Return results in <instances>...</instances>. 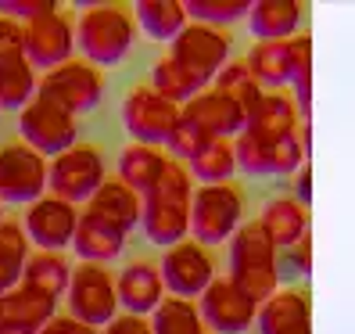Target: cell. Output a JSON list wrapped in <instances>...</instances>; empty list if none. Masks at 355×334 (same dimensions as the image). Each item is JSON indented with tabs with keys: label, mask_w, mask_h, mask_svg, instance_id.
Returning <instances> with one entry per match:
<instances>
[{
	"label": "cell",
	"mask_w": 355,
	"mask_h": 334,
	"mask_svg": "<svg viewBox=\"0 0 355 334\" xmlns=\"http://www.w3.org/2000/svg\"><path fill=\"white\" fill-rule=\"evenodd\" d=\"M191 201H194V191H191V173L180 158L169 162L165 176L155 183L151 194H144V231L155 244H165L173 248L180 241H187L191 234Z\"/></svg>",
	"instance_id": "obj_1"
},
{
	"label": "cell",
	"mask_w": 355,
	"mask_h": 334,
	"mask_svg": "<svg viewBox=\"0 0 355 334\" xmlns=\"http://www.w3.org/2000/svg\"><path fill=\"white\" fill-rule=\"evenodd\" d=\"M230 281L259 306L277 295V244L259 219L244 223L230 241Z\"/></svg>",
	"instance_id": "obj_2"
},
{
	"label": "cell",
	"mask_w": 355,
	"mask_h": 334,
	"mask_svg": "<svg viewBox=\"0 0 355 334\" xmlns=\"http://www.w3.org/2000/svg\"><path fill=\"white\" fill-rule=\"evenodd\" d=\"M133 40H137L133 11L122 4H94L76 22V47H79L83 61H90L97 69L119 65L130 54Z\"/></svg>",
	"instance_id": "obj_3"
},
{
	"label": "cell",
	"mask_w": 355,
	"mask_h": 334,
	"mask_svg": "<svg viewBox=\"0 0 355 334\" xmlns=\"http://www.w3.org/2000/svg\"><path fill=\"white\" fill-rule=\"evenodd\" d=\"M244 216V194L237 183H205L191 201V237L198 244H223L234 241Z\"/></svg>",
	"instance_id": "obj_4"
},
{
	"label": "cell",
	"mask_w": 355,
	"mask_h": 334,
	"mask_svg": "<svg viewBox=\"0 0 355 334\" xmlns=\"http://www.w3.org/2000/svg\"><path fill=\"white\" fill-rule=\"evenodd\" d=\"M36 97H44L58 108H65L72 115H83V112H94L97 104L104 101V76L97 72V65L90 61H65L51 72L40 76V90Z\"/></svg>",
	"instance_id": "obj_5"
},
{
	"label": "cell",
	"mask_w": 355,
	"mask_h": 334,
	"mask_svg": "<svg viewBox=\"0 0 355 334\" xmlns=\"http://www.w3.org/2000/svg\"><path fill=\"white\" fill-rule=\"evenodd\" d=\"M119 281L104 262H79L69 284V312L90 327H108L119 309Z\"/></svg>",
	"instance_id": "obj_6"
},
{
	"label": "cell",
	"mask_w": 355,
	"mask_h": 334,
	"mask_svg": "<svg viewBox=\"0 0 355 334\" xmlns=\"http://www.w3.org/2000/svg\"><path fill=\"white\" fill-rule=\"evenodd\" d=\"M51 165L26 140L0 148V205H36L47 194Z\"/></svg>",
	"instance_id": "obj_7"
},
{
	"label": "cell",
	"mask_w": 355,
	"mask_h": 334,
	"mask_svg": "<svg viewBox=\"0 0 355 334\" xmlns=\"http://www.w3.org/2000/svg\"><path fill=\"white\" fill-rule=\"evenodd\" d=\"M183 119V104L162 97L155 87H137L130 90L126 104H122V122L133 137V144H148V148H158V144H169L173 130Z\"/></svg>",
	"instance_id": "obj_8"
},
{
	"label": "cell",
	"mask_w": 355,
	"mask_h": 334,
	"mask_svg": "<svg viewBox=\"0 0 355 334\" xmlns=\"http://www.w3.org/2000/svg\"><path fill=\"white\" fill-rule=\"evenodd\" d=\"M104 158L97 148L90 144H76L72 151L51 158V176H47V191L61 201H72V205H83L104 187Z\"/></svg>",
	"instance_id": "obj_9"
},
{
	"label": "cell",
	"mask_w": 355,
	"mask_h": 334,
	"mask_svg": "<svg viewBox=\"0 0 355 334\" xmlns=\"http://www.w3.org/2000/svg\"><path fill=\"white\" fill-rule=\"evenodd\" d=\"M169 58L176 61L183 72H191L201 87H208V83H216L219 72L230 65V36L219 33L216 26L191 22L173 40Z\"/></svg>",
	"instance_id": "obj_10"
},
{
	"label": "cell",
	"mask_w": 355,
	"mask_h": 334,
	"mask_svg": "<svg viewBox=\"0 0 355 334\" xmlns=\"http://www.w3.org/2000/svg\"><path fill=\"white\" fill-rule=\"evenodd\" d=\"M18 133H22V140L33 151H40L44 158H58L76 148V115L36 97L33 104H26L18 112Z\"/></svg>",
	"instance_id": "obj_11"
},
{
	"label": "cell",
	"mask_w": 355,
	"mask_h": 334,
	"mask_svg": "<svg viewBox=\"0 0 355 334\" xmlns=\"http://www.w3.org/2000/svg\"><path fill=\"white\" fill-rule=\"evenodd\" d=\"M234 144H237V169L252 173V176L298 173L302 162L309 158V151H305V144H302L298 133H287L280 140H259V137H252V133L244 130Z\"/></svg>",
	"instance_id": "obj_12"
},
{
	"label": "cell",
	"mask_w": 355,
	"mask_h": 334,
	"mask_svg": "<svg viewBox=\"0 0 355 334\" xmlns=\"http://www.w3.org/2000/svg\"><path fill=\"white\" fill-rule=\"evenodd\" d=\"M162 281L176 299H201L208 284L216 281V262L212 252L198 241H180L173 248H165L162 256Z\"/></svg>",
	"instance_id": "obj_13"
},
{
	"label": "cell",
	"mask_w": 355,
	"mask_h": 334,
	"mask_svg": "<svg viewBox=\"0 0 355 334\" xmlns=\"http://www.w3.org/2000/svg\"><path fill=\"white\" fill-rule=\"evenodd\" d=\"M259 302L248 299L244 291L230 281V277H216L212 284H208V291L201 295L198 302V312L208 331L216 334H241L248 331L255 320H259Z\"/></svg>",
	"instance_id": "obj_14"
},
{
	"label": "cell",
	"mask_w": 355,
	"mask_h": 334,
	"mask_svg": "<svg viewBox=\"0 0 355 334\" xmlns=\"http://www.w3.org/2000/svg\"><path fill=\"white\" fill-rule=\"evenodd\" d=\"M72 51H76V26L69 15L51 11L44 18L26 22V58L33 61L36 72L65 65V61H72Z\"/></svg>",
	"instance_id": "obj_15"
},
{
	"label": "cell",
	"mask_w": 355,
	"mask_h": 334,
	"mask_svg": "<svg viewBox=\"0 0 355 334\" xmlns=\"http://www.w3.org/2000/svg\"><path fill=\"white\" fill-rule=\"evenodd\" d=\"M79 216L72 201H61L54 194H44L36 205H29L26 212V234L33 244H40V252H61L76 241L79 231Z\"/></svg>",
	"instance_id": "obj_16"
},
{
	"label": "cell",
	"mask_w": 355,
	"mask_h": 334,
	"mask_svg": "<svg viewBox=\"0 0 355 334\" xmlns=\"http://www.w3.org/2000/svg\"><path fill=\"white\" fill-rule=\"evenodd\" d=\"M183 119H191L208 137H241L248 126L244 108L230 94H219L216 87L201 90L191 104H183Z\"/></svg>",
	"instance_id": "obj_17"
},
{
	"label": "cell",
	"mask_w": 355,
	"mask_h": 334,
	"mask_svg": "<svg viewBox=\"0 0 355 334\" xmlns=\"http://www.w3.org/2000/svg\"><path fill=\"white\" fill-rule=\"evenodd\" d=\"M54 317H58V299L44 295V291H33L26 284H18L15 291L0 295V327L40 334Z\"/></svg>",
	"instance_id": "obj_18"
},
{
	"label": "cell",
	"mask_w": 355,
	"mask_h": 334,
	"mask_svg": "<svg viewBox=\"0 0 355 334\" xmlns=\"http://www.w3.org/2000/svg\"><path fill=\"white\" fill-rule=\"evenodd\" d=\"M262 334H312V302L305 291H277L259 309Z\"/></svg>",
	"instance_id": "obj_19"
},
{
	"label": "cell",
	"mask_w": 355,
	"mask_h": 334,
	"mask_svg": "<svg viewBox=\"0 0 355 334\" xmlns=\"http://www.w3.org/2000/svg\"><path fill=\"white\" fill-rule=\"evenodd\" d=\"M115 281H119V302L126 306V312H133V317L155 312L165 302L162 299V287H165L162 266H155V262H130Z\"/></svg>",
	"instance_id": "obj_20"
},
{
	"label": "cell",
	"mask_w": 355,
	"mask_h": 334,
	"mask_svg": "<svg viewBox=\"0 0 355 334\" xmlns=\"http://www.w3.org/2000/svg\"><path fill=\"white\" fill-rule=\"evenodd\" d=\"M72 248H76V256H83V262H112L126 248V234L104 216H97L94 208H83Z\"/></svg>",
	"instance_id": "obj_21"
},
{
	"label": "cell",
	"mask_w": 355,
	"mask_h": 334,
	"mask_svg": "<svg viewBox=\"0 0 355 334\" xmlns=\"http://www.w3.org/2000/svg\"><path fill=\"white\" fill-rule=\"evenodd\" d=\"M298 119H302V112H298L295 97H287L280 90H266L262 104L255 108V115L248 119L244 130L259 140H280L287 133H298Z\"/></svg>",
	"instance_id": "obj_22"
},
{
	"label": "cell",
	"mask_w": 355,
	"mask_h": 334,
	"mask_svg": "<svg viewBox=\"0 0 355 334\" xmlns=\"http://www.w3.org/2000/svg\"><path fill=\"white\" fill-rule=\"evenodd\" d=\"M87 208H94L97 216L115 223L122 234H130L137 223H144V198L133 191V187L122 183V180H104V187L90 198Z\"/></svg>",
	"instance_id": "obj_23"
},
{
	"label": "cell",
	"mask_w": 355,
	"mask_h": 334,
	"mask_svg": "<svg viewBox=\"0 0 355 334\" xmlns=\"http://www.w3.org/2000/svg\"><path fill=\"white\" fill-rule=\"evenodd\" d=\"M302 4L298 0H259L252 4V15H248V26L252 33L262 40V44H280V40H291L302 22Z\"/></svg>",
	"instance_id": "obj_24"
},
{
	"label": "cell",
	"mask_w": 355,
	"mask_h": 334,
	"mask_svg": "<svg viewBox=\"0 0 355 334\" xmlns=\"http://www.w3.org/2000/svg\"><path fill=\"white\" fill-rule=\"evenodd\" d=\"M173 158H165L158 148H148V144H130L126 151L119 155V180L133 187V191L144 198L155 191V183L165 176Z\"/></svg>",
	"instance_id": "obj_25"
},
{
	"label": "cell",
	"mask_w": 355,
	"mask_h": 334,
	"mask_svg": "<svg viewBox=\"0 0 355 334\" xmlns=\"http://www.w3.org/2000/svg\"><path fill=\"white\" fill-rule=\"evenodd\" d=\"M259 223L266 226V234L273 237L277 248H287L309 234V216H305V205L295 198H277L262 208Z\"/></svg>",
	"instance_id": "obj_26"
},
{
	"label": "cell",
	"mask_w": 355,
	"mask_h": 334,
	"mask_svg": "<svg viewBox=\"0 0 355 334\" xmlns=\"http://www.w3.org/2000/svg\"><path fill=\"white\" fill-rule=\"evenodd\" d=\"M29 234L26 226H18L15 219L0 223V295H8L22 284L26 262H29Z\"/></svg>",
	"instance_id": "obj_27"
},
{
	"label": "cell",
	"mask_w": 355,
	"mask_h": 334,
	"mask_svg": "<svg viewBox=\"0 0 355 334\" xmlns=\"http://www.w3.org/2000/svg\"><path fill=\"white\" fill-rule=\"evenodd\" d=\"M133 15L144 26V33L158 44H173L187 29V4H180V0H140Z\"/></svg>",
	"instance_id": "obj_28"
},
{
	"label": "cell",
	"mask_w": 355,
	"mask_h": 334,
	"mask_svg": "<svg viewBox=\"0 0 355 334\" xmlns=\"http://www.w3.org/2000/svg\"><path fill=\"white\" fill-rule=\"evenodd\" d=\"M36 90H40V79L26 54L0 61V108L22 112L26 104L36 101Z\"/></svg>",
	"instance_id": "obj_29"
},
{
	"label": "cell",
	"mask_w": 355,
	"mask_h": 334,
	"mask_svg": "<svg viewBox=\"0 0 355 334\" xmlns=\"http://www.w3.org/2000/svg\"><path fill=\"white\" fill-rule=\"evenodd\" d=\"M22 284L33 287V291H44V295H51V299H61V295H69L72 266L65 262L61 252H33L29 262H26Z\"/></svg>",
	"instance_id": "obj_30"
},
{
	"label": "cell",
	"mask_w": 355,
	"mask_h": 334,
	"mask_svg": "<svg viewBox=\"0 0 355 334\" xmlns=\"http://www.w3.org/2000/svg\"><path fill=\"white\" fill-rule=\"evenodd\" d=\"M244 61H248V69H252V76L269 90H280V87H287V83H295L287 40H280V44H255Z\"/></svg>",
	"instance_id": "obj_31"
},
{
	"label": "cell",
	"mask_w": 355,
	"mask_h": 334,
	"mask_svg": "<svg viewBox=\"0 0 355 334\" xmlns=\"http://www.w3.org/2000/svg\"><path fill=\"white\" fill-rule=\"evenodd\" d=\"M191 173L201 183H230V176L237 173V144L230 137H212L191 158Z\"/></svg>",
	"instance_id": "obj_32"
},
{
	"label": "cell",
	"mask_w": 355,
	"mask_h": 334,
	"mask_svg": "<svg viewBox=\"0 0 355 334\" xmlns=\"http://www.w3.org/2000/svg\"><path fill=\"white\" fill-rule=\"evenodd\" d=\"M216 90L234 97V101L241 104V108H244V115H248V119L255 115V108H259L262 97H266L262 83L252 76V69H248V61H230V65L219 72V79H216Z\"/></svg>",
	"instance_id": "obj_33"
},
{
	"label": "cell",
	"mask_w": 355,
	"mask_h": 334,
	"mask_svg": "<svg viewBox=\"0 0 355 334\" xmlns=\"http://www.w3.org/2000/svg\"><path fill=\"white\" fill-rule=\"evenodd\" d=\"M155 334H208L205 320L194 302L187 299H165L158 309H155V320H151Z\"/></svg>",
	"instance_id": "obj_34"
},
{
	"label": "cell",
	"mask_w": 355,
	"mask_h": 334,
	"mask_svg": "<svg viewBox=\"0 0 355 334\" xmlns=\"http://www.w3.org/2000/svg\"><path fill=\"white\" fill-rule=\"evenodd\" d=\"M151 87L162 94V97H169V101H176V104H191L205 87L191 76V72H183L173 58H162L158 65L151 69Z\"/></svg>",
	"instance_id": "obj_35"
},
{
	"label": "cell",
	"mask_w": 355,
	"mask_h": 334,
	"mask_svg": "<svg viewBox=\"0 0 355 334\" xmlns=\"http://www.w3.org/2000/svg\"><path fill=\"white\" fill-rule=\"evenodd\" d=\"M187 15L201 26L219 29V22H234V18L252 15V0H187Z\"/></svg>",
	"instance_id": "obj_36"
},
{
	"label": "cell",
	"mask_w": 355,
	"mask_h": 334,
	"mask_svg": "<svg viewBox=\"0 0 355 334\" xmlns=\"http://www.w3.org/2000/svg\"><path fill=\"white\" fill-rule=\"evenodd\" d=\"M309 269H312V237L309 234L287 248H277V277L280 281L309 277Z\"/></svg>",
	"instance_id": "obj_37"
},
{
	"label": "cell",
	"mask_w": 355,
	"mask_h": 334,
	"mask_svg": "<svg viewBox=\"0 0 355 334\" xmlns=\"http://www.w3.org/2000/svg\"><path fill=\"white\" fill-rule=\"evenodd\" d=\"M208 140H212V137H208L205 130H198L191 119H180V126L173 130V137H169V144H165V148H169L176 158H187V162H191Z\"/></svg>",
	"instance_id": "obj_38"
},
{
	"label": "cell",
	"mask_w": 355,
	"mask_h": 334,
	"mask_svg": "<svg viewBox=\"0 0 355 334\" xmlns=\"http://www.w3.org/2000/svg\"><path fill=\"white\" fill-rule=\"evenodd\" d=\"M51 11H58L54 0H0V15L15 18V22H22V26L33 22V18L51 15Z\"/></svg>",
	"instance_id": "obj_39"
},
{
	"label": "cell",
	"mask_w": 355,
	"mask_h": 334,
	"mask_svg": "<svg viewBox=\"0 0 355 334\" xmlns=\"http://www.w3.org/2000/svg\"><path fill=\"white\" fill-rule=\"evenodd\" d=\"M22 54H26V26L0 15V61L22 58Z\"/></svg>",
	"instance_id": "obj_40"
},
{
	"label": "cell",
	"mask_w": 355,
	"mask_h": 334,
	"mask_svg": "<svg viewBox=\"0 0 355 334\" xmlns=\"http://www.w3.org/2000/svg\"><path fill=\"white\" fill-rule=\"evenodd\" d=\"M101 334H155V327L144 320V317H133V312H126V317H115Z\"/></svg>",
	"instance_id": "obj_41"
},
{
	"label": "cell",
	"mask_w": 355,
	"mask_h": 334,
	"mask_svg": "<svg viewBox=\"0 0 355 334\" xmlns=\"http://www.w3.org/2000/svg\"><path fill=\"white\" fill-rule=\"evenodd\" d=\"M40 334H101V331L90 327V324H83V320H76L72 312H69V317H54Z\"/></svg>",
	"instance_id": "obj_42"
},
{
	"label": "cell",
	"mask_w": 355,
	"mask_h": 334,
	"mask_svg": "<svg viewBox=\"0 0 355 334\" xmlns=\"http://www.w3.org/2000/svg\"><path fill=\"white\" fill-rule=\"evenodd\" d=\"M295 201H302L305 208H309V201H312V169H309V162L298 169V180H295Z\"/></svg>",
	"instance_id": "obj_43"
},
{
	"label": "cell",
	"mask_w": 355,
	"mask_h": 334,
	"mask_svg": "<svg viewBox=\"0 0 355 334\" xmlns=\"http://www.w3.org/2000/svg\"><path fill=\"white\" fill-rule=\"evenodd\" d=\"M0 334H29V331H15V327H0Z\"/></svg>",
	"instance_id": "obj_44"
},
{
	"label": "cell",
	"mask_w": 355,
	"mask_h": 334,
	"mask_svg": "<svg viewBox=\"0 0 355 334\" xmlns=\"http://www.w3.org/2000/svg\"><path fill=\"white\" fill-rule=\"evenodd\" d=\"M0 223H4V208H0Z\"/></svg>",
	"instance_id": "obj_45"
}]
</instances>
